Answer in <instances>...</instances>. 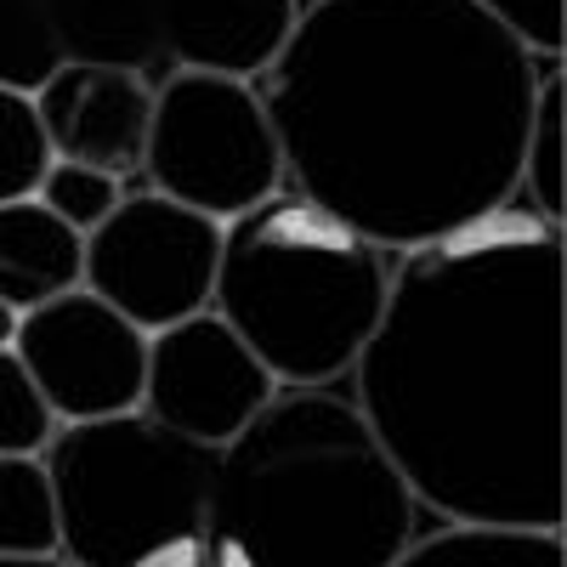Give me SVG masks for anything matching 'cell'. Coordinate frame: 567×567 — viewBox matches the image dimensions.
Returning a JSON list of instances; mask_svg holds the SVG:
<instances>
[{
  "instance_id": "obj_9",
  "label": "cell",
  "mask_w": 567,
  "mask_h": 567,
  "mask_svg": "<svg viewBox=\"0 0 567 567\" xmlns=\"http://www.w3.org/2000/svg\"><path fill=\"white\" fill-rule=\"evenodd\" d=\"M278 381L261 358L233 336L205 307L171 329L148 336V374H142V414H154L171 432L221 449L261 414Z\"/></svg>"
},
{
  "instance_id": "obj_12",
  "label": "cell",
  "mask_w": 567,
  "mask_h": 567,
  "mask_svg": "<svg viewBox=\"0 0 567 567\" xmlns=\"http://www.w3.org/2000/svg\"><path fill=\"white\" fill-rule=\"evenodd\" d=\"M80 272H85V239L69 221H58L40 199L0 205V301L12 312L80 290Z\"/></svg>"
},
{
  "instance_id": "obj_8",
  "label": "cell",
  "mask_w": 567,
  "mask_h": 567,
  "mask_svg": "<svg viewBox=\"0 0 567 567\" xmlns=\"http://www.w3.org/2000/svg\"><path fill=\"white\" fill-rule=\"evenodd\" d=\"M12 352L34 374L45 409L63 420H103L142 409V374H148V336L114 312L85 284L58 301L18 312Z\"/></svg>"
},
{
  "instance_id": "obj_7",
  "label": "cell",
  "mask_w": 567,
  "mask_h": 567,
  "mask_svg": "<svg viewBox=\"0 0 567 567\" xmlns=\"http://www.w3.org/2000/svg\"><path fill=\"white\" fill-rule=\"evenodd\" d=\"M221 261V221L187 210L154 187H131L103 227L85 233L80 284L125 312L142 336L210 307Z\"/></svg>"
},
{
  "instance_id": "obj_16",
  "label": "cell",
  "mask_w": 567,
  "mask_h": 567,
  "mask_svg": "<svg viewBox=\"0 0 567 567\" xmlns=\"http://www.w3.org/2000/svg\"><path fill=\"white\" fill-rule=\"evenodd\" d=\"M523 199L561 227L567 216V154H561V63L545 69L539 97H534V120H528V142H523Z\"/></svg>"
},
{
  "instance_id": "obj_5",
  "label": "cell",
  "mask_w": 567,
  "mask_h": 567,
  "mask_svg": "<svg viewBox=\"0 0 567 567\" xmlns=\"http://www.w3.org/2000/svg\"><path fill=\"white\" fill-rule=\"evenodd\" d=\"M58 556L74 567H205L216 449L125 409L63 420L45 443Z\"/></svg>"
},
{
  "instance_id": "obj_11",
  "label": "cell",
  "mask_w": 567,
  "mask_h": 567,
  "mask_svg": "<svg viewBox=\"0 0 567 567\" xmlns=\"http://www.w3.org/2000/svg\"><path fill=\"white\" fill-rule=\"evenodd\" d=\"M171 69L256 80L290 40L301 0H148Z\"/></svg>"
},
{
  "instance_id": "obj_19",
  "label": "cell",
  "mask_w": 567,
  "mask_h": 567,
  "mask_svg": "<svg viewBox=\"0 0 567 567\" xmlns=\"http://www.w3.org/2000/svg\"><path fill=\"white\" fill-rule=\"evenodd\" d=\"M52 165V148H45V131L34 114V97L0 85V205L12 199H34V187Z\"/></svg>"
},
{
  "instance_id": "obj_2",
  "label": "cell",
  "mask_w": 567,
  "mask_h": 567,
  "mask_svg": "<svg viewBox=\"0 0 567 567\" xmlns=\"http://www.w3.org/2000/svg\"><path fill=\"white\" fill-rule=\"evenodd\" d=\"M550 63L471 0H301L250 85L284 182L403 256L523 194Z\"/></svg>"
},
{
  "instance_id": "obj_17",
  "label": "cell",
  "mask_w": 567,
  "mask_h": 567,
  "mask_svg": "<svg viewBox=\"0 0 567 567\" xmlns=\"http://www.w3.org/2000/svg\"><path fill=\"white\" fill-rule=\"evenodd\" d=\"M58 69H63V45L45 0H0V85L34 97Z\"/></svg>"
},
{
  "instance_id": "obj_18",
  "label": "cell",
  "mask_w": 567,
  "mask_h": 567,
  "mask_svg": "<svg viewBox=\"0 0 567 567\" xmlns=\"http://www.w3.org/2000/svg\"><path fill=\"white\" fill-rule=\"evenodd\" d=\"M125 194H131V187L120 176L74 165V159H52V165H45V176H40V187H34V199L52 210L58 221H69L80 239H85L91 227H103Z\"/></svg>"
},
{
  "instance_id": "obj_6",
  "label": "cell",
  "mask_w": 567,
  "mask_h": 567,
  "mask_svg": "<svg viewBox=\"0 0 567 567\" xmlns=\"http://www.w3.org/2000/svg\"><path fill=\"white\" fill-rule=\"evenodd\" d=\"M142 182L154 194L233 221L284 187V154L250 80L171 69L154 85Z\"/></svg>"
},
{
  "instance_id": "obj_1",
  "label": "cell",
  "mask_w": 567,
  "mask_h": 567,
  "mask_svg": "<svg viewBox=\"0 0 567 567\" xmlns=\"http://www.w3.org/2000/svg\"><path fill=\"white\" fill-rule=\"evenodd\" d=\"M567 245L523 194L392 261L352 403L414 505L460 528L561 534Z\"/></svg>"
},
{
  "instance_id": "obj_3",
  "label": "cell",
  "mask_w": 567,
  "mask_h": 567,
  "mask_svg": "<svg viewBox=\"0 0 567 567\" xmlns=\"http://www.w3.org/2000/svg\"><path fill=\"white\" fill-rule=\"evenodd\" d=\"M420 505L352 392L278 386L216 449L205 567H392Z\"/></svg>"
},
{
  "instance_id": "obj_4",
  "label": "cell",
  "mask_w": 567,
  "mask_h": 567,
  "mask_svg": "<svg viewBox=\"0 0 567 567\" xmlns=\"http://www.w3.org/2000/svg\"><path fill=\"white\" fill-rule=\"evenodd\" d=\"M392 261L284 182L245 216L221 221L210 312L278 386H336L381 323Z\"/></svg>"
},
{
  "instance_id": "obj_22",
  "label": "cell",
  "mask_w": 567,
  "mask_h": 567,
  "mask_svg": "<svg viewBox=\"0 0 567 567\" xmlns=\"http://www.w3.org/2000/svg\"><path fill=\"white\" fill-rule=\"evenodd\" d=\"M0 567H74L63 556H0Z\"/></svg>"
},
{
  "instance_id": "obj_21",
  "label": "cell",
  "mask_w": 567,
  "mask_h": 567,
  "mask_svg": "<svg viewBox=\"0 0 567 567\" xmlns=\"http://www.w3.org/2000/svg\"><path fill=\"white\" fill-rule=\"evenodd\" d=\"M505 34H516L534 58H561L567 45V0H471Z\"/></svg>"
},
{
  "instance_id": "obj_13",
  "label": "cell",
  "mask_w": 567,
  "mask_h": 567,
  "mask_svg": "<svg viewBox=\"0 0 567 567\" xmlns=\"http://www.w3.org/2000/svg\"><path fill=\"white\" fill-rule=\"evenodd\" d=\"M45 12H52L63 63L125 69L148 85H159L171 74L148 0H45Z\"/></svg>"
},
{
  "instance_id": "obj_10",
  "label": "cell",
  "mask_w": 567,
  "mask_h": 567,
  "mask_svg": "<svg viewBox=\"0 0 567 567\" xmlns=\"http://www.w3.org/2000/svg\"><path fill=\"white\" fill-rule=\"evenodd\" d=\"M34 114L52 159L109 171L125 187L142 182V148H148V120H154L148 80L103 63H63L34 91Z\"/></svg>"
},
{
  "instance_id": "obj_20",
  "label": "cell",
  "mask_w": 567,
  "mask_h": 567,
  "mask_svg": "<svg viewBox=\"0 0 567 567\" xmlns=\"http://www.w3.org/2000/svg\"><path fill=\"white\" fill-rule=\"evenodd\" d=\"M58 432V414L45 409L34 374L12 347H0V454H45Z\"/></svg>"
},
{
  "instance_id": "obj_23",
  "label": "cell",
  "mask_w": 567,
  "mask_h": 567,
  "mask_svg": "<svg viewBox=\"0 0 567 567\" xmlns=\"http://www.w3.org/2000/svg\"><path fill=\"white\" fill-rule=\"evenodd\" d=\"M12 336H18V312L0 301V347H12Z\"/></svg>"
},
{
  "instance_id": "obj_15",
  "label": "cell",
  "mask_w": 567,
  "mask_h": 567,
  "mask_svg": "<svg viewBox=\"0 0 567 567\" xmlns=\"http://www.w3.org/2000/svg\"><path fill=\"white\" fill-rule=\"evenodd\" d=\"M0 556H58V494L40 454H0Z\"/></svg>"
},
{
  "instance_id": "obj_14",
  "label": "cell",
  "mask_w": 567,
  "mask_h": 567,
  "mask_svg": "<svg viewBox=\"0 0 567 567\" xmlns=\"http://www.w3.org/2000/svg\"><path fill=\"white\" fill-rule=\"evenodd\" d=\"M392 567H567V550L561 534L437 523L432 534H414V545Z\"/></svg>"
}]
</instances>
